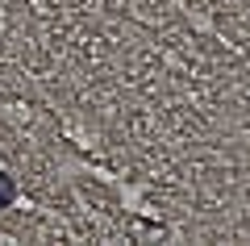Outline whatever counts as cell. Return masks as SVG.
I'll use <instances>...</instances> for the list:
<instances>
[{
  "instance_id": "cell-1",
  "label": "cell",
  "mask_w": 250,
  "mask_h": 246,
  "mask_svg": "<svg viewBox=\"0 0 250 246\" xmlns=\"http://www.w3.org/2000/svg\"><path fill=\"white\" fill-rule=\"evenodd\" d=\"M9 201H13V179H9V176H0V209H4Z\"/></svg>"
}]
</instances>
